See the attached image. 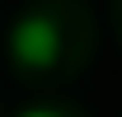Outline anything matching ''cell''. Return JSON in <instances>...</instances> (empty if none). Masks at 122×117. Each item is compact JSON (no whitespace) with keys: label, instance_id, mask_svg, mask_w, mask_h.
<instances>
[{"label":"cell","instance_id":"obj_2","mask_svg":"<svg viewBox=\"0 0 122 117\" xmlns=\"http://www.w3.org/2000/svg\"><path fill=\"white\" fill-rule=\"evenodd\" d=\"M19 117H61V112H52V108H24Z\"/></svg>","mask_w":122,"mask_h":117},{"label":"cell","instance_id":"obj_1","mask_svg":"<svg viewBox=\"0 0 122 117\" xmlns=\"http://www.w3.org/2000/svg\"><path fill=\"white\" fill-rule=\"evenodd\" d=\"M10 47H14L19 66H33V70H38V66H52V61H56L61 33H56V24L47 14H28L14 33H10Z\"/></svg>","mask_w":122,"mask_h":117}]
</instances>
